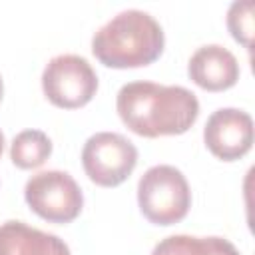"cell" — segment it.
<instances>
[{
  "label": "cell",
  "instance_id": "11",
  "mask_svg": "<svg viewBox=\"0 0 255 255\" xmlns=\"http://www.w3.org/2000/svg\"><path fill=\"white\" fill-rule=\"evenodd\" d=\"M52 155V139L40 129L20 131L10 145V159L20 169H36Z\"/></svg>",
  "mask_w": 255,
  "mask_h": 255
},
{
  "label": "cell",
  "instance_id": "14",
  "mask_svg": "<svg viewBox=\"0 0 255 255\" xmlns=\"http://www.w3.org/2000/svg\"><path fill=\"white\" fill-rule=\"evenodd\" d=\"M2 94H4V84H2V76H0V100H2Z\"/></svg>",
  "mask_w": 255,
  "mask_h": 255
},
{
  "label": "cell",
  "instance_id": "8",
  "mask_svg": "<svg viewBox=\"0 0 255 255\" xmlns=\"http://www.w3.org/2000/svg\"><path fill=\"white\" fill-rule=\"evenodd\" d=\"M237 58L219 44H207L193 52L187 62L189 80L205 92H225L239 80Z\"/></svg>",
  "mask_w": 255,
  "mask_h": 255
},
{
  "label": "cell",
  "instance_id": "7",
  "mask_svg": "<svg viewBox=\"0 0 255 255\" xmlns=\"http://www.w3.org/2000/svg\"><path fill=\"white\" fill-rule=\"evenodd\" d=\"M205 147L221 161H235L253 145V118L237 108L215 110L203 128Z\"/></svg>",
  "mask_w": 255,
  "mask_h": 255
},
{
  "label": "cell",
  "instance_id": "1",
  "mask_svg": "<svg viewBox=\"0 0 255 255\" xmlns=\"http://www.w3.org/2000/svg\"><path fill=\"white\" fill-rule=\"evenodd\" d=\"M116 110L129 131L141 137H161L185 133L197 122L199 102L183 86L137 80L120 88Z\"/></svg>",
  "mask_w": 255,
  "mask_h": 255
},
{
  "label": "cell",
  "instance_id": "2",
  "mask_svg": "<svg viewBox=\"0 0 255 255\" xmlns=\"http://www.w3.org/2000/svg\"><path fill=\"white\" fill-rule=\"evenodd\" d=\"M165 46L163 28L143 10H124L106 22L92 38V54L114 70L153 64Z\"/></svg>",
  "mask_w": 255,
  "mask_h": 255
},
{
  "label": "cell",
  "instance_id": "10",
  "mask_svg": "<svg viewBox=\"0 0 255 255\" xmlns=\"http://www.w3.org/2000/svg\"><path fill=\"white\" fill-rule=\"evenodd\" d=\"M151 255H239L237 247L223 237L171 235L161 239Z\"/></svg>",
  "mask_w": 255,
  "mask_h": 255
},
{
  "label": "cell",
  "instance_id": "13",
  "mask_svg": "<svg viewBox=\"0 0 255 255\" xmlns=\"http://www.w3.org/2000/svg\"><path fill=\"white\" fill-rule=\"evenodd\" d=\"M4 143H6L4 141V133L0 131V157H2V151H4Z\"/></svg>",
  "mask_w": 255,
  "mask_h": 255
},
{
  "label": "cell",
  "instance_id": "12",
  "mask_svg": "<svg viewBox=\"0 0 255 255\" xmlns=\"http://www.w3.org/2000/svg\"><path fill=\"white\" fill-rule=\"evenodd\" d=\"M253 8L255 4L251 0H245L233 2L227 10V30L233 40L247 50H251L253 46Z\"/></svg>",
  "mask_w": 255,
  "mask_h": 255
},
{
  "label": "cell",
  "instance_id": "3",
  "mask_svg": "<svg viewBox=\"0 0 255 255\" xmlns=\"http://www.w3.org/2000/svg\"><path fill=\"white\" fill-rule=\"evenodd\" d=\"M137 205L153 225L179 223L191 207V189L185 175L167 163L149 167L137 181Z\"/></svg>",
  "mask_w": 255,
  "mask_h": 255
},
{
  "label": "cell",
  "instance_id": "6",
  "mask_svg": "<svg viewBox=\"0 0 255 255\" xmlns=\"http://www.w3.org/2000/svg\"><path fill=\"white\" fill-rule=\"evenodd\" d=\"M82 165L92 183L100 187H118L135 169L137 147L122 133L98 131L84 143Z\"/></svg>",
  "mask_w": 255,
  "mask_h": 255
},
{
  "label": "cell",
  "instance_id": "5",
  "mask_svg": "<svg viewBox=\"0 0 255 255\" xmlns=\"http://www.w3.org/2000/svg\"><path fill=\"white\" fill-rule=\"evenodd\" d=\"M42 92L52 106L78 110L96 96L98 74L86 58L78 54H60L54 56L42 72Z\"/></svg>",
  "mask_w": 255,
  "mask_h": 255
},
{
  "label": "cell",
  "instance_id": "4",
  "mask_svg": "<svg viewBox=\"0 0 255 255\" xmlns=\"http://www.w3.org/2000/svg\"><path fill=\"white\" fill-rule=\"evenodd\" d=\"M28 207L48 223H72L84 207V193L68 171L48 169L32 175L24 185Z\"/></svg>",
  "mask_w": 255,
  "mask_h": 255
},
{
  "label": "cell",
  "instance_id": "9",
  "mask_svg": "<svg viewBox=\"0 0 255 255\" xmlns=\"http://www.w3.org/2000/svg\"><path fill=\"white\" fill-rule=\"evenodd\" d=\"M0 255H72L70 247L54 233L40 231L24 221L0 225Z\"/></svg>",
  "mask_w": 255,
  "mask_h": 255
}]
</instances>
